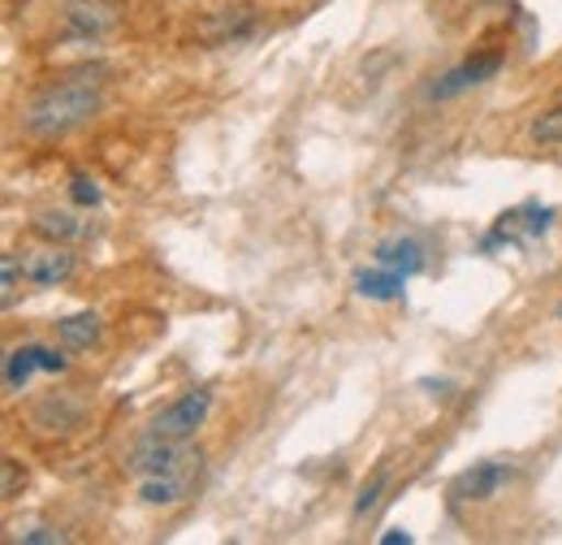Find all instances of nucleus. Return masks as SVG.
Returning <instances> with one entry per match:
<instances>
[{
	"mask_svg": "<svg viewBox=\"0 0 562 545\" xmlns=\"http://www.w3.org/2000/svg\"><path fill=\"white\" fill-rule=\"evenodd\" d=\"M403 290H407V277L385 269V265H372V269L355 272V294H363L372 303H394V299H403Z\"/></svg>",
	"mask_w": 562,
	"mask_h": 545,
	"instance_id": "nucleus-12",
	"label": "nucleus"
},
{
	"mask_svg": "<svg viewBox=\"0 0 562 545\" xmlns=\"http://www.w3.org/2000/svg\"><path fill=\"white\" fill-rule=\"evenodd\" d=\"M35 372H44V342H26L4 355V390L9 394H22Z\"/></svg>",
	"mask_w": 562,
	"mask_h": 545,
	"instance_id": "nucleus-11",
	"label": "nucleus"
},
{
	"mask_svg": "<svg viewBox=\"0 0 562 545\" xmlns=\"http://www.w3.org/2000/svg\"><path fill=\"white\" fill-rule=\"evenodd\" d=\"M528 138L541 143V147H559L562 143V104L546 109V113H537L532 126H528Z\"/></svg>",
	"mask_w": 562,
	"mask_h": 545,
	"instance_id": "nucleus-14",
	"label": "nucleus"
},
{
	"mask_svg": "<svg viewBox=\"0 0 562 545\" xmlns=\"http://www.w3.org/2000/svg\"><path fill=\"white\" fill-rule=\"evenodd\" d=\"M195 472H200V468H191V472H169V477L135 480V493H139L143 507H173V502L191 498V489H195Z\"/></svg>",
	"mask_w": 562,
	"mask_h": 545,
	"instance_id": "nucleus-8",
	"label": "nucleus"
},
{
	"mask_svg": "<svg viewBox=\"0 0 562 545\" xmlns=\"http://www.w3.org/2000/svg\"><path fill=\"white\" fill-rule=\"evenodd\" d=\"M100 338H104V321H100V312H91V308L70 312V316L57 321V342H61L66 351H91V346H100Z\"/></svg>",
	"mask_w": 562,
	"mask_h": 545,
	"instance_id": "nucleus-10",
	"label": "nucleus"
},
{
	"mask_svg": "<svg viewBox=\"0 0 562 545\" xmlns=\"http://www.w3.org/2000/svg\"><path fill=\"white\" fill-rule=\"evenodd\" d=\"M100 104H104V87L91 74L48 82L22 104V131L31 138H61L87 126L100 113Z\"/></svg>",
	"mask_w": 562,
	"mask_h": 545,
	"instance_id": "nucleus-1",
	"label": "nucleus"
},
{
	"mask_svg": "<svg viewBox=\"0 0 562 545\" xmlns=\"http://www.w3.org/2000/svg\"><path fill=\"white\" fill-rule=\"evenodd\" d=\"M376 265L403 272V277H416V272L428 269V252H424L420 238H385L376 252H372Z\"/></svg>",
	"mask_w": 562,
	"mask_h": 545,
	"instance_id": "nucleus-9",
	"label": "nucleus"
},
{
	"mask_svg": "<svg viewBox=\"0 0 562 545\" xmlns=\"http://www.w3.org/2000/svg\"><path fill=\"white\" fill-rule=\"evenodd\" d=\"M31 230L44 238V243H74L82 238V221L70 216V212H57V208H44L31 216Z\"/></svg>",
	"mask_w": 562,
	"mask_h": 545,
	"instance_id": "nucleus-13",
	"label": "nucleus"
},
{
	"mask_svg": "<svg viewBox=\"0 0 562 545\" xmlns=\"http://www.w3.org/2000/svg\"><path fill=\"white\" fill-rule=\"evenodd\" d=\"M70 200L78 208H100V204H104V191H100V182H95L91 174H74V178H70Z\"/></svg>",
	"mask_w": 562,
	"mask_h": 545,
	"instance_id": "nucleus-15",
	"label": "nucleus"
},
{
	"mask_svg": "<svg viewBox=\"0 0 562 545\" xmlns=\"http://www.w3.org/2000/svg\"><path fill=\"white\" fill-rule=\"evenodd\" d=\"M256 31V9L251 4H234V9H216L209 22L200 26V40L209 48H225V44H243Z\"/></svg>",
	"mask_w": 562,
	"mask_h": 545,
	"instance_id": "nucleus-7",
	"label": "nucleus"
},
{
	"mask_svg": "<svg viewBox=\"0 0 562 545\" xmlns=\"http://www.w3.org/2000/svg\"><path fill=\"white\" fill-rule=\"evenodd\" d=\"M18 277H22V269H18V256H4V290H0L4 308L18 299Z\"/></svg>",
	"mask_w": 562,
	"mask_h": 545,
	"instance_id": "nucleus-17",
	"label": "nucleus"
},
{
	"mask_svg": "<svg viewBox=\"0 0 562 545\" xmlns=\"http://www.w3.org/2000/svg\"><path fill=\"white\" fill-rule=\"evenodd\" d=\"M519 477V464L510 459H485V464H472L468 472H459L450 485V498L454 502H493L510 489V480Z\"/></svg>",
	"mask_w": 562,
	"mask_h": 545,
	"instance_id": "nucleus-5",
	"label": "nucleus"
},
{
	"mask_svg": "<svg viewBox=\"0 0 562 545\" xmlns=\"http://www.w3.org/2000/svg\"><path fill=\"white\" fill-rule=\"evenodd\" d=\"M22 480H26V472H18V459H4V498H13Z\"/></svg>",
	"mask_w": 562,
	"mask_h": 545,
	"instance_id": "nucleus-19",
	"label": "nucleus"
},
{
	"mask_svg": "<svg viewBox=\"0 0 562 545\" xmlns=\"http://www.w3.org/2000/svg\"><path fill=\"white\" fill-rule=\"evenodd\" d=\"M559 321H562V303H559Z\"/></svg>",
	"mask_w": 562,
	"mask_h": 545,
	"instance_id": "nucleus-21",
	"label": "nucleus"
},
{
	"mask_svg": "<svg viewBox=\"0 0 562 545\" xmlns=\"http://www.w3.org/2000/svg\"><path fill=\"white\" fill-rule=\"evenodd\" d=\"M200 464H204V455L195 451V437H191V442H173V437H151V433H143L139 442L122 455L126 477H135V480L191 472V468H200Z\"/></svg>",
	"mask_w": 562,
	"mask_h": 545,
	"instance_id": "nucleus-2",
	"label": "nucleus"
},
{
	"mask_svg": "<svg viewBox=\"0 0 562 545\" xmlns=\"http://www.w3.org/2000/svg\"><path fill=\"white\" fill-rule=\"evenodd\" d=\"M212 386H191L187 394H178L173 403H165L160 411H151V420L143 424V433L151 437H173V442H191L212 415Z\"/></svg>",
	"mask_w": 562,
	"mask_h": 545,
	"instance_id": "nucleus-3",
	"label": "nucleus"
},
{
	"mask_svg": "<svg viewBox=\"0 0 562 545\" xmlns=\"http://www.w3.org/2000/svg\"><path fill=\"white\" fill-rule=\"evenodd\" d=\"M407 545L412 542V533H403V529H385V533H381V545Z\"/></svg>",
	"mask_w": 562,
	"mask_h": 545,
	"instance_id": "nucleus-20",
	"label": "nucleus"
},
{
	"mask_svg": "<svg viewBox=\"0 0 562 545\" xmlns=\"http://www.w3.org/2000/svg\"><path fill=\"white\" fill-rule=\"evenodd\" d=\"M502 69V53H490V57H476V62H463V66L446 69L432 87H428V96L432 100H454V96H463V91H472V87H481L485 78H493Z\"/></svg>",
	"mask_w": 562,
	"mask_h": 545,
	"instance_id": "nucleus-6",
	"label": "nucleus"
},
{
	"mask_svg": "<svg viewBox=\"0 0 562 545\" xmlns=\"http://www.w3.org/2000/svg\"><path fill=\"white\" fill-rule=\"evenodd\" d=\"M18 269H22L26 286L57 290V286H66L74 272H78V256L70 252V243H44V247H26L18 256Z\"/></svg>",
	"mask_w": 562,
	"mask_h": 545,
	"instance_id": "nucleus-4",
	"label": "nucleus"
},
{
	"mask_svg": "<svg viewBox=\"0 0 562 545\" xmlns=\"http://www.w3.org/2000/svg\"><path fill=\"white\" fill-rule=\"evenodd\" d=\"M22 545H57V542H70L61 529H26L22 537H18Z\"/></svg>",
	"mask_w": 562,
	"mask_h": 545,
	"instance_id": "nucleus-18",
	"label": "nucleus"
},
{
	"mask_svg": "<svg viewBox=\"0 0 562 545\" xmlns=\"http://www.w3.org/2000/svg\"><path fill=\"white\" fill-rule=\"evenodd\" d=\"M385 485H390V468H381L376 477L359 489V498H355V507H351V520H363V515L376 507V498H381V489H385Z\"/></svg>",
	"mask_w": 562,
	"mask_h": 545,
	"instance_id": "nucleus-16",
	"label": "nucleus"
}]
</instances>
